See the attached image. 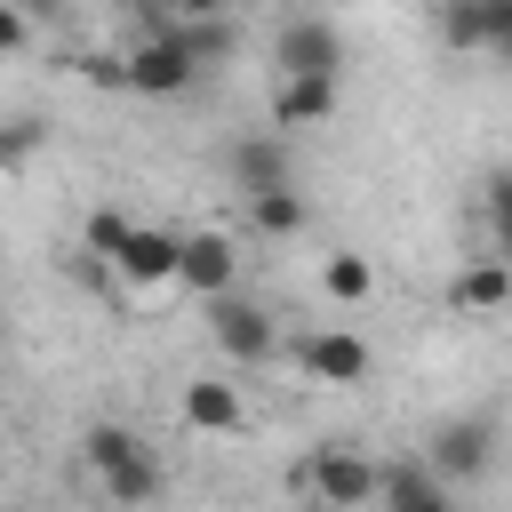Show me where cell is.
<instances>
[{"label":"cell","mask_w":512,"mask_h":512,"mask_svg":"<svg viewBox=\"0 0 512 512\" xmlns=\"http://www.w3.org/2000/svg\"><path fill=\"white\" fill-rule=\"evenodd\" d=\"M80 456H88V472L104 480V496H120V504H152V496L168 488L152 440L128 432V424H88V432H80Z\"/></svg>","instance_id":"6da1fadb"},{"label":"cell","mask_w":512,"mask_h":512,"mask_svg":"<svg viewBox=\"0 0 512 512\" xmlns=\"http://www.w3.org/2000/svg\"><path fill=\"white\" fill-rule=\"evenodd\" d=\"M176 288L184 296H224V288H240V240L232 232H216V224H192V232H176Z\"/></svg>","instance_id":"7a4b0ae2"},{"label":"cell","mask_w":512,"mask_h":512,"mask_svg":"<svg viewBox=\"0 0 512 512\" xmlns=\"http://www.w3.org/2000/svg\"><path fill=\"white\" fill-rule=\"evenodd\" d=\"M208 336H216V352H224V360H240V368H264V360H272V344H280L272 312H264L256 296H240V288L208 296Z\"/></svg>","instance_id":"3957f363"},{"label":"cell","mask_w":512,"mask_h":512,"mask_svg":"<svg viewBox=\"0 0 512 512\" xmlns=\"http://www.w3.org/2000/svg\"><path fill=\"white\" fill-rule=\"evenodd\" d=\"M424 456H432V472H440L448 488L488 480V464H496V416H448V424H432Z\"/></svg>","instance_id":"277c9868"},{"label":"cell","mask_w":512,"mask_h":512,"mask_svg":"<svg viewBox=\"0 0 512 512\" xmlns=\"http://www.w3.org/2000/svg\"><path fill=\"white\" fill-rule=\"evenodd\" d=\"M272 72H344V32L320 8H296L272 32Z\"/></svg>","instance_id":"5b68a950"},{"label":"cell","mask_w":512,"mask_h":512,"mask_svg":"<svg viewBox=\"0 0 512 512\" xmlns=\"http://www.w3.org/2000/svg\"><path fill=\"white\" fill-rule=\"evenodd\" d=\"M120 80H128L136 96H184L200 72H192V56L176 48V32H144V40L120 56Z\"/></svg>","instance_id":"8992f818"},{"label":"cell","mask_w":512,"mask_h":512,"mask_svg":"<svg viewBox=\"0 0 512 512\" xmlns=\"http://www.w3.org/2000/svg\"><path fill=\"white\" fill-rule=\"evenodd\" d=\"M112 280H120V288H176V232L128 224L120 248H112Z\"/></svg>","instance_id":"52a82bcc"},{"label":"cell","mask_w":512,"mask_h":512,"mask_svg":"<svg viewBox=\"0 0 512 512\" xmlns=\"http://www.w3.org/2000/svg\"><path fill=\"white\" fill-rule=\"evenodd\" d=\"M304 488L320 504H376V464L352 448V440H328L312 464H304Z\"/></svg>","instance_id":"ba28073f"},{"label":"cell","mask_w":512,"mask_h":512,"mask_svg":"<svg viewBox=\"0 0 512 512\" xmlns=\"http://www.w3.org/2000/svg\"><path fill=\"white\" fill-rule=\"evenodd\" d=\"M336 72H272V128H328Z\"/></svg>","instance_id":"9c48e42d"},{"label":"cell","mask_w":512,"mask_h":512,"mask_svg":"<svg viewBox=\"0 0 512 512\" xmlns=\"http://www.w3.org/2000/svg\"><path fill=\"white\" fill-rule=\"evenodd\" d=\"M368 368H376L368 336H352V328H312V336H304V376H312V384H336V392H344V384H360Z\"/></svg>","instance_id":"30bf717a"},{"label":"cell","mask_w":512,"mask_h":512,"mask_svg":"<svg viewBox=\"0 0 512 512\" xmlns=\"http://www.w3.org/2000/svg\"><path fill=\"white\" fill-rule=\"evenodd\" d=\"M456 488L432 472V456H400V464H376V504L384 512H440Z\"/></svg>","instance_id":"8fae6325"},{"label":"cell","mask_w":512,"mask_h":512,"mask_svg":"<svg viewBox=\"0 0 512 512\" xmlns=\"http://www.w3.org/2000/svg\"><path fill=\"white\" fill-rule=\"evenodd\" d=\"M224 168H232V184H240V192L296 184V160H288V136H280V128H256V136H240V144L224 152Z\"/></svg>","instance_id":"7c38bea8"},{"label":"cell","mask_w":512,"mask_h":512,"mask_svg":"<svg viewBox=\"0 0 512 512\" xmlns=\"http://www.w3.org/2000/svg\"><path fill=\"white\" fill-rule=\"evenodd\" d=\"M448 304L464 312V320H488V312H504L512 304V256H480V264H464L456 280H448Z\"/></svg>","instance_id":"4fadbf2b"},{"label":"cell","mask_w":512,"mask_h":512,"mask_svg":"<svg viewBox=\"0 0 512 512\" xmlns=\"http://www.w3.org/2000/svg\"><path fill=\"white\" fill-rule=\"evenodd\" d=\"M176 408H184L192 432H240V424H248V400H240V384H224V376H192Z\"/></svg>","instance_id":"5bb4252c"},{"label":"cell","mask_w":512,"mask_h":512,"mask_svg":"<svg viewBox=\"0 0 512 512\" xmlns=\"http://www.w3.org/2000/svg\"><path fill=\"white\" fill-rule=\"evenodd\" d=\"M304 192L296 184H264V192H248V224H256V240H296L304 232Z\"/></svg>","instance_id":"9a60e30c"},{"label":"cell","mask_w":512,"mask_h":512,"mask_svg":"<svg viewBox=\"0 0 512 512\" xmlns=\"http://www.w3.org/2000/svg\"><path fill=\"white\" fill-rule=\"evenodd\" d=\"M320 296H328V304H368V296H376V264H368L360 248H328V256H320Z\"/></svg>","instance_id":"2e32d148"},{"label":"cell","mask_w":512,"mask_h":512,"mask_svg":"<svg viewBox=\"0 0 512 512\" xmlns=\"http://www.w3.org/2000/svg\"><path fill=\"white\" fill-rule=\"evenodd\" d=\"M176 32V48L192 56V72H216L232 48H240V32H232V16H192V24H168Z\"/></svg>","instance_id":"e0dca14e"},{"label":"cell","mask_w":512,"mask_h":512,"mask_svg":"<svg viewBox=\"0 0 512 512\" xmlns=\"http://www.w3.org/2000/svg\"><path fill=\"white\" fill-rule=\"evenodd\" d=\"M40 144H48V120H40V112L0 120V168H8V176H16V168H32V160H40Z\"/></svg>","instance_id":"ac0fdd59"},{"label":"cell","mask_w":512,"mask_h":512,"mask_svg":"<svg viewBox=\"0 0 512 512\" xmlns=\"http://www.w3.org/2000/svg\"><path fill=\"white\" fill-rule=\"evenodd\" d=\"M144 16V32H168V24H192V16H224L232 0H128Z\"/></svg>","instance_id":"d6986e66"},{"label":"cell","mask_w":512,"mask_h":512,"mask_svg":"<svg viewBox=\"0 0 512 512\" xmlns=\"http://www.w3.org/2000/svg\"><path fill=\"white\" fill-rule=\"evenodd\" d=\"M488 248H496V256H512V168H496V176H488Z\"/></svg>","instance_id":"ffe728a7"},{"label":"cell","mask_w":512,"mask_h":512,"mask_svg":"<svg viewBox=\"0 0 512 512\" xmlns=\"http://www.w3.org/2000/svg\"><path fill=\"white\" fill-rule=\"evenodd\" d=\"M440 40L464 56V48H480V0H440Z\"/></svg>","instance_id":"44dd1931"},{"label":"cell","mask_w":512,"mask_h":512,"mask_svg":"<svg viewBox=\"0 0 512 512\" xmlns=\"http://www.w3.org/2000/svg\"><path fill=\"white\" fill-rule=\"evenodd\" d=\"M128 224H136L128 208H96V216H88V256H96L104 272H112V248H120V232H128Z\"/></svg>","instance_id":"7402d4cb"},{"label":"cell","mask_w":512,"mask_h":512,"mask_svg":"<svg viewBox=\"0 0 512 512\" xmlns=\"http://www.w3.org/2000/svg\"><path fill=\"white\" fill-rule=\"evenodd\" d=\"M480 48L512 64V0H480Z\"/></svg>","instance_id":"603a6c76"},{"label":"cell","mask_w":512,"mask_h":512,"mask_svg":"<svg viewBox=\"0 0 512 512\" xmlns=\"http://www.w3.org/2000/svg\"><path fill=\"white\" fill-rule=\"evenodd\" d=\"M32 32H40V24H32L16 0H0V56H24V48H32Z\"/></svg>","instance_id":"cb8c5ba5"},{"label":"cell","mask_w":512,"mask_h":512,"mask_svg":"<svg viewBox=\"0 0 512 512\" xmlns=\"http://www.w3.org/2000/svg\"><path fill=\"white\" fill-rule=\"evenodd\" d=\"M16 8H24L32 24H56V16H64V0H16Z\"/></svg>","instance_id":"d4e9b609"},{"label":"cell","mask_w":512,"mask_h":512,"mask_svg":"<svg viewBox=\"0 0 512 512\" xmlns=\"http://www.w3.org/2000/svg\"><path fill=\"white\" fill-rule=\"evenodd\" d=\"M0 336H8V320H0Z\"/></svg>","instance_id":"484cf974"}]
</instances>
